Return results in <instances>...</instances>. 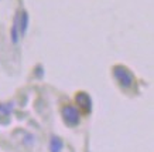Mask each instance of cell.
<instances>
[{"label":"cell","instance_id":"cell-1","mask_svg":"<svg viewBox=\"0 0 154 152\" xmlns=\"http://www.w3.org/2000/svg\"><path fill=\"white\" fill-rule=\"evenodd\" d=\"M113 76L116 78V81L119 82V86L123 88H130L134 82V77L126 67L123 66H116L113 68Z\"/></svg>","mask_w":154,"mask_h":152},{"label":"cell","instance_id":"cell-5","mask_svg":"<svg viewBox=\"0 0 154 152\" xmlns=\"http://www.w3.org/2000/svg\"><path fill=\"white\" fill-rule=\"evenodd\" d=\"M62 147H64V144H62V141L58 137L51 138V141H50V151L51 152H61Z\"/></svg>","mask_w":154,"mask_h":152},{"label":"cell","instance_id":"cell-4","mask_svg":"<svg viewBox=\"0 0 154 152\" xmlns=\"http://www.w3.org/2000/svg\"><path fill=\"white\" fill-rule=\"evenodd\" d=\"M27 27H28V15L26 11H21V13H19V31L21 36L26 34Z\"/></svg>","mask_w":154,"mask_h":152},{"label":"cell","instance_id":"cell-6","mask_svg":"<svg viewBox=\"0 0 154 152\" xmlns=\"http://www.w3.org/2000/svg\"><path fill=\"white\" fill-rule=\"evenodd\" d=\"M13 102L10 104H0V115H9L13 111Z\"/></svg>","mask_w":154,"mask_h":152},{"label":"cell","instance_id":"cell-2","mask_svg":"<svg viewBox=\"0 0 154 152\" xmlns=\"http://www.w3.org/2000/svg\"><path fill=\"white\" fill-rule=\"evenodd\" d=\"M61 112H62L64 121H65L68 125L75 127V125L79 124V112H78V109L75 108V107H72V105H65Z\"/></svg>","mask_w":154,"mask_h":152},{"label":"cell","instance_id":"cell-3","mask_svg":"<svg viewBox=\"0 0 154 152\" xmlns=\"http://www.w3.org/2000/svg\"><path fill=\"white\" fill-rule=\"evenodd\" d=\"M75 100H76V104L79 105L85 112H91L92 111V100H91V97L86 92H78Z\"/></svg>","mask_w":154,"mask_h":152}]
</instances>
